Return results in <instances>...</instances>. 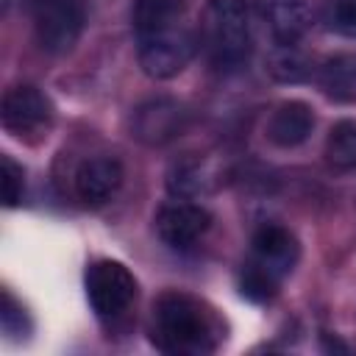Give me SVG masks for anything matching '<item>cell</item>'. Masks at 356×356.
I'll use <instances>...</instances> for the list:
<instances>
[{
  "instance_id": "obj_1",
  "label": "cell",
  "mask_w": 356,
  "mask_h": 356,
  "mask_svg": "<svg viewBox=\"0 0 356 356\" xmlns=\"http://www.w3.org/2000/svg\"><path fill=\"white\" fill-rule=\"evenodd\" d=\"M147 334L164 353L206 356L222 345L225 323L206 300L181 289H167L150 306Z\"/></svg>"
},
{
  "instance_id": "obj_2",
  "label": "cell",
  "mask_w": 356,
  "mask_h": 356,
  "mask_svg": "<svg viewBox=\"0 0 356 356\" xmlns=\"http://www.w3.org/2000/svg\"><path fill=\"white\" fill-rule=\"evenodd\" d=\"M300 259L298 236L281 222H264L253 231L248 259L239 267V292L253 303H267L292 275Z\"/></svg>"
},
{
  "instance_id": "obj_3",
  "label": "cell",
  "mask_w": 356,
  "mask_h": 356,
  "mask_svg": "<svg viewBox=\"0 0 356 356\" xmlns=\"http://www.w3.org/2000/svg\"><path fill=\"white\" fill-rule=\"evenodd\" d=\"M197 36L211 67L222 72L245 67L250 56V14L245 0H209Z\"/></svg>"
},
{
  "instance_id": "obj_4",
  "label": "cell",
  "mask_w": 356,
  "mask_h": 356,
  "mask_svg": "<svg viewBox=\"0 0 356 356\" xmlns=\"http://www.w3.org/2000/svg\"><path fill=\"white\" fill-rule=\"evenodd\" d=\"M83 284H86V300L103 325L117 328L131 317L139 298V284L122 261L117 259L92 261L86 267Z\"/></svg>"
},
{
  "instance_id": "obj_5",
  "label": "cell",
  "mask_w": 356,
  "mask_h": 356,
  "mask_svg": "<svg viewBox=\"0 0 356 356\" xmlns=\"http://www.w3.org/2000/svg\"><path fill=\"white\" fill-rule=\"evenodd\" d=\"M136 44H139L142 72L156 81H167L186 70V64L192 61V56L200 44V36L189 25V19H184V22L150 31V33H139Z\"/></svg>"
},
{
  "instance_id": "obj_6",
  "label": "cell",
  "mask_w": 356,
  "mask_h": 356,
  "mask_svg": "<svg viewBox=\"0 0 356 356\" xmlns=\"http://www.w3.org/2000/svg\"><path fill=\"white\" fill-rule=\"evenodd\" d=\"M31 17V28L36 44L50 56L70 53L86 22V3L83 0H22Z\"/></svg>"
},
{
  "instance_id": "obj_7",
  "label": "cell",
  "mask_w": 356,
  "mask_h": 356,
  "mask_svg": "<svg viewBox=\"0 0 356 356\" xmlns=\"http://www.w3.org/2000/svg\"><path fill=\"white\" fill-rule=\"evenodd\" d=\"M0 120L11 136H17L22 142H39L53 128L56 108L39 86L17 83V86L6 89V95H3Z\"/></svg>"
},
{
  "instance_id": "obj_8",
  "label": "cell",
  "mask_w": 356,
  "mask_h": 356,
  "mask_svg": "<svg viewBox=\"0 0 356 356\" xmlns=\"http://www.w3.org/2000/svg\"><path fill=\"white\" fill-rule=\"evenodd\" d=\"M211 211L189 197L164 203L153 217L156 236L172 250H192L211 231Z\"/></svg>"
},
{
  "instance_id": "obj_9",
  "label": "cell",
  "mask_w": 356,
  "mask_h": 356,
  "mask_svg": "<svg viewBox=\"0 0 356 356\" xmlns=\"http://www.w3.org/2000/svg\"><path fill=\"white\" fill-rule=\"evenodd\" d=\"M189 125V111L175 97H150L134 108L131 136L147 147H164Z\"/></svg>"
},
{
  "instance_id": "obj_10",
  "label": "cell",
  "mask_w": 356,
  "mask_h": 356,
  "mask_svg": "<svg viewBox=\"0 0 356 356\" xmlns=\"http://www.w3.org/2000/svg\"><path fill=\"white\" fill-rule=\"evenodd\" d=\"M125 181V170L122 161L117 156H89L78 164L75 175H72V192L78 197V203L97 209L106 206L122 186Z\"/></svg>"
},
{
  "instance_id": "obj_11",
  "label": "cell",
  "mask_w": 356,
  "mask_h": 356,
  "mask_svg": "<svg viewBox=\"0 0 356 356\" xmlns=\"http://www.w3.org/2000/svg\"><path fill=\"white\" fill-rule=\"evenodd\" d=\"M259 17L275 44H298L312 25L306 0H259Z\"/></svg>"
},
{
  "instance_id": "obj_12",
  "label": "cell",
  "mask_w": 356,
  "mask_h": 356,
  "mask_svg": "<svg viewBox=\"0 0 356 356\" xmlns=\"http://www.w3.org/2000/svg\"><path fill=\"white\" fill-rule=\"evenodd\" d=\"M264 131H267V139L275 147L292 150V147L303 145L312 136V131H314V111L303 100H284V103H278L273 108Z\"/></svg>"
},
{
  "instance_id": "obj_13",
  "label": "cell",
  "mask_w": 356,
  "mask_h": 356,
  "mask_svg": "<svg viewBox=\"0 0 356 356\" xmlns=\"http://www.w3.org/2000/svg\"><path fill=\"white\" fill-rule=\"evenodd\" d=\"M214 170L206 159L195 156V153H186L184 159L172 161V167L167 170V189L175 195V197H200L206 192L214 189Z\"/></svg>"
},
{
  "instance_id": "obj_14",
  "label": "cell",
  "mask_w": 356,
  "mask_h": 356,
  "mask_svg": "<svg viewBox=\"0 0 356 356\" xmlns=\"http://www.w3.org/2000/svg\"><path fill=\"white\" fill-rule=\"evenodd\" d=\"M186 8H189V0H136L134 3V31L139 36V33H150V31L184 22Z\"/></svg>"
},
{
  "instance_id": "obj_15",
  "label": "cell",
  "mask_w": 356,
  "mask_h": 356,
  "mask_svg": "<svg viewBox=\"0 0 356 356\" xmlns=\"http://www.w3.org/2000/svg\"><path fill=\"white\" fill-rule=\"evenodd\" d=\"M320 86L325 95L353 103L356 100V56H334L320 67Z\"/></svg>"
},
{
  "instance_id": "obj_16",
  "label": "cell",
  "mask_w": 356,
  "mask_h": 356,
  "mask_svg": "<svg viewBox=\"0 0 356 356\" xmlns=\"http://www.w3.org/2000/svg\"><path fill=\"white\" fill-rule=\"evenodd\" d=\"M325 159L337 170H356V122L342 120L325 139Z\"/></svg>"
},
{
  "instance_id": "obj_17",
  "label": "cell",
  "mask_w": 356,
  "mask_h": 356,
  "mask_svg": "<svg viewBox=\"0 0 356 356\" xmlns=\"http://www.w3.org/2000/svg\"><path fill=\"white\" fill-rule=\"evenodd\" d=\"M267 70L278 81H303L309 75V64L298 53V44H278V50L270 56V67Z\"/></svg>"
},
{
  "instance_id": "obj_18",
  "label": "cell",
  "mask_w": 356,
  "mask_h": 356,
  "mask_svg": "<svg viewBox=\"0 0 356 356\" xmlns=\"http://www.w3.org/2000/svg\"><path fill=\"white\" fill-rule=\"evenodd\" d=\"M0 192H3V203L8 209L22 203L25 195V170L11 159V156H0Z\"/></svg>"
},
{
  "instance_id": "obj_19",
  "label": "cell",
  "mask_w": 356,
  "mask_h": 356,
  "mask_svg": "<svg viewBox=\"0 0 356 356\" xmlns=\"http://www.w3.org/2000/svg\"><path fill=\"white\" fill-rule=\"evenodd\" d=\"M0 320H3V331L8 339H22L31 334V320L22 309V303L8 292L3 289V306H0Z\"/></svg>"
},
{
  "instance_id": "obj_20",
  "label": "cell",
  "mask_w": 356,
  "mask_h": 356,
  "mask_svg": "<svg viewBox=\"0 0 356 356\" xmlns=\"http://www.w3.org/2000/svg\"><path fill=\"white\" fill-rule=\"evenodd\" d=\"M325 22L331 31L356 39V0H328Z\"/></svg>"
},
{
  "instance_id": "obj_21",
  "label": "cell",
  "mask_w": 356,
  "mask_h": 356,
  "mask_svg": "<svg viewBox=\"0 0 356 356\" xmlns=\"http://www.w3.org/2000/svg\"><path fill=\"white\" fill-rule=\"evenodd\" d=\"M8 3H11V0H3V8H8Z\"/></svg>"
}]
</instances>
